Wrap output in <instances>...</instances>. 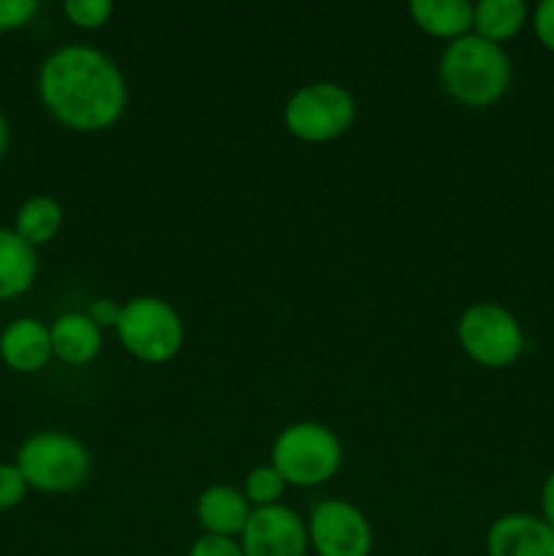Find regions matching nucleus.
<instances>
[{"label":"nucleus","mask_w":554,"mask_h":556,"mask_svg":"<svg viewBox=\"0 0 554 556\" xmlns=\"http://www.w3.org/2000/svg\"><path fill=\"white\" fill-rule=\"evenodd\" d=\"M38 96L60 125L96 134L123 117L128 87L112 58L85 43H68L43 60Z\"/></svg>","instance_id":"obj_1"},{"label":"nucleus","mask_w":554,"mask_h":556,"mask_svg":"<svg viewBox=\"0 0 554 556\" xmlns=\"http://www.w3.org/2000/svg\"><path fill=\"white\" fill-rule=\"evenodd\" d=\"M440 85L465 106H489L511 85V60L500 43L467 33L440 54Z\"/></svg>","instance_id":"obj_2"},{"label":"nucleus","mask_w":554,"mask_h":556,"mask_svg":"<svg viewBox=\"0 0 554 556\" xmlns=\"http://www.w3.org/2000/svg\"><path fill=\"white\" fill-rule=\"evenodd\" d=\"M16 467H20L22 478L30 489L47 494H65L76 492L90 481L92 459L90 451L74 434L38 432L20 445Z\"/></svg>","instance_id":"obj_3"},{"label":"nucleus","mask_w":554,"mask_h":556,"mask_svg":"<svg viewBox=\"0 0 554 556\" xmlns=\"http://www.w3.org/2000/svg\"><path fill=\"white\" fill-rule=\"evenodd\" d=\"M340 465L342 443L324 424H291L272 445V467L291 486H320L340 470Z\"/></svg>","instance_id":"obj_4"},{"label":"nucleus","mask_w":554,"mask_h":556,"mask_svg":"<svg viewBox=\"0 0 554 556\" xmlns=\"http://www.w3.org/2000/svg\"><path fill=\"white\" fill-rule=\"evenodd\" d=\"M114 331L125 351L147 364L174 358L185 340L182 318L166 299L158 296H136L125 302Z\"/></svg>","instance_id":"obj_5"},{"label":"nucleus","mask_w":554,"mask_h":556,"mask_svg":"<svg viewBox=\"0 0 554 556\" xmlns=\"http://www.w3.org/2000/svg\"><path fill=\"white\" fill-rule=\"evenodd\" d=\"M282 117L297 139L324 144L351 128L356 119V101L337 81H313L288 98Z\"/></svg>","instance_id":"obj_6"},{"label":"nucleus","mask_w":554,"mask_h":556,"mask_svg":"<svg viewBox=\"0 0 554 556\" xmlns=\"http://www.w3.org/2000/svg\"><path fill=\"white\" fill-rule=\"evenodd\" d=\"M459 345L476 364L489 369L511 367L521 356L525 348V334L514 315L494 302L473 304L462 313L459 326Z\"/></svg>","instance_id":"obj_7"},{"label":"nucleus","mask_w":554,"mask_h":556,"mask_svg":"<svg viewBox=\"0 0 554 556\" xmlns=\"http://www.w3.org/2000/svg\"><path fill=\"white\" fill-rule=\"evenodd\" d=\"M307 538L318 556H369L373 552V530L367 516L345 500H326L315 505Z\"/></svg>","instance_id":"obj_8"},{"label":"nucleus","mask_w":554,"mask_h":556,"mask_svg":"<svg viewBox=\"0 0 554 556\" xmlns=\"http://www.w3.org/2000/svg\"><path fill=\"white\" fill-rule=\"evenodd\" d=\"M239 538L244 556H304L310 548L304 521L280 503L253 508Z\"/></svg>","instance_id":"obj_9"},{"label":"nucleus","mask_w":554,"mask_h":556,"mask_svg":"<svg viewBox=\"0 0 554 556\" xmlns=\"http://www.w3.org/2000/svg\"><path fill=\"white\" fill-rule=\"evenodd\" d=\"M489 556H554V530L530 514L500 516L487 532Z\"/></svg>","instance_id":"obj_10"},{"label":"nucleus","mask_w":554,"mask_h":556,"mask_svg":"<svg viewBox=\"0 0 554 556\" xmlns=\"http://www.w3.org/2000/svg\"><path fill=\"white\" fill-rule=\"evenodd\" d=\"M0 358L14 372L33 375L52 358L49 329L36 318H16L0 334Z\"/></svg>","instance_id":"obj_11"},{"label":"nucleus","mask_w":554,"mask_h":556,"mask_svg":"<svg viewBox=\"0 0 554 556\" xmlns=\"http://www.w3.org/2000/svg\"><path fill=\"white\" fill-rule=\"evenodd\" d=\"M250 514H253V508H250L244 492H239V489L234 486H226V483L204 489V492L199 494V503H196V516H199L206 535H221V538L242 535Z\"/></svg>","instance_id":"obj_12"},{"label":"nucleus","mask_w":554,"mask_h":556,"mask_svg":"<svg viewBox=\"0 0 554 556\" xmlns=\"http://www.w3.org/2000/svg\"><path fill=\"white\" fill-rule=\"evenodd\" d=\"M49 340H52V356L63 364L81 367L90 364L101 353L103 334L87 313H65L49 326Z\"/></svg>","instance_id":"obj_13"},{"label":"nucleus","mask_w":554,"mask_h":556,"mask_svg":"<svg viewBox=\"0 0 554 556\" xmlns=\"http://www.w3.org/2000/svg\"><path fill=\"white\" fill-rule=\"evenodd\" d=\"M36 271V248H30L14 228H0V302L30 291Z\"/></svg>","instance_id":"obj_14"},{"label":"nucleus","mask_w":554,"mask_h":556,"mask_svg":"<svg viewBox=\"0 0 554 556\" xmlns=\"http://www.w3.org/2000/svg\"><path fill=\"white\" fill-rule=\"evenodd\" d=\"M407 11L424 33L445 41L467 36L473 27V3L467 0H413Z\"/></svg>","instance_id":"obj_15"},{"label":"nucleus","mask_w":554,"mask_h":556,"mask_svg":"<svg viewBox=\"0 0 554 556\" xmlns=\"http://www.w3.org/2000/svg\"><path fill=\"white\" fill-rule=\"evenodd\" d=\"M527 5L521 0H481L473 5V27L476 36L492 43L514 38L525 27Z\"/></svg>","instance_id":"obj_16"},{"label":"nucleus","mask_w":554,"mask_h":556,"mask_svg":"<svg viewBox=\"0 0 554 556\" xmlns=\"http://www.w3.org/2000/svg\"><path fill=\"white\" fill-rule=\"evenodd\" d=\"M60 226H63V206L52 195H33L16 212L14 231L30 248H38V244L52 242L58 237Z\"/></svg>","instance_id":"obj_17"},{"label":"nucleus","mask_w":554,"mask_h":556,"mask_svg":"<svg viewBox=\"0 0 554 556\" xmlns=\"http://www.w3.org/2000/svg\"><path fill=\"white\" fill-rule=\"evenodd\" d=\"M288 483L282 481L280 472L272 465H261L255 470L248 472L244 478V497L253 508H266V505H277V500L282 497Z\"/></svg>","instance_id":"obj_18"},{"label":"nucleus","mask_w":554,"mask_h":556,"mask_svg":"<svg viewBox=\"0 0 554 556\" xmlns=\"http://www.w3.org/2000/svg\"><path fill=\"white\" fill-rule=\"evenodd\" d=\"M63 11L71 20V25L81 27V30H98L114 14V5L109 0H68Z\"/></svg>","instance_id":"obj_19"},{"label":"nucleus","mask_w":554,"mask_h":556,"mask_svg":"<svg viewBox=\"0 0 554 556\" xmlns=\"http://www.w3.org/2000/svg\"><path fill=\"white\" fill-rule=\"evenodd\" d=\"M27 481L16 465H0V510H11L25 500Z\"/></svg>","instance_id":"obj_20"},{"label":"nucleus","mask_w":554,"mask_h":556,"mask_svg":"<svg viewBox=\"0 0 554 556\" xmlns=\"http://www.w3.org/2000/svg\"><path fill=\"white\" fill-rule=\"evenodd\" d=\"M38 14L36 0H0V33L20 30Z\"/></svg>","instance_id":"obj_21"},{"label":"nucleus","mask_w":554,"mask_h":556,"mask_svg":"<svg viewBox=\"0 0 554 556\" xmlns=\"http://www.w3.org/2000/svg\"><path fill=\"white\" fill-rule=\"evenodd\" d=\"M188 556H244L242 546H239L234 538H221V535H201L199 541L190 546Z\"/></svg>","instance_id":"obj_22"},{"label":"nucleus","mask_w":554,"mask_h":556,"mask_svg":"<svg viewBox=\"0 0 554 556\" xmlns=\"http://www.w3.org/2000/svg\"><path fill=\"white\" fill-rule=\"evenodd\" d=\"M532 30H536L538 41L554 52V0H541L532 11Z\"/></svg>","instance_id":"obj_23"},{"label":"nucleus","mask_w":554,"mask_h":556,"mask_svg":"<svg viewBox=\"0 0 554 556\" xmlns=\"http://www.w3.org/2000/svg\"><path fill=\"white\" fill-rule=\"evenodd\" d=\"M119 313H123V304H117L114 299H96V302H90L87 318H90L98 329H114L119 320Z\"/></svg>","instance_id":"obj_24"},{"label":"nucleus","mask_w":554,"mask_h":556,"mask_svg":"<svg viewBox=\"0 0 554 556\" xmlns=\"http://www.w3.org/2000/svg\"><path fill=\"white\" fill-rule=\"evenodd\" d=\"M541 508H543V521L554 530V472L543 481L541 489Z\"/></svg>","instance_id":"obj_25"},{"label":"nucleus","mask_w":554,"mask_h":556,"mask_svg":"<svg viewBox=\"0 0 554 556\" xmlns=\"http://www.w3.org/2000/svg\"><path fill=\"white\" fill-rule=\"evenodd\" d=\"M5 150H9V123H5L3 112H0V161H3Z\"/></svg>","instance_id":"obj_26"}]
</instances>
